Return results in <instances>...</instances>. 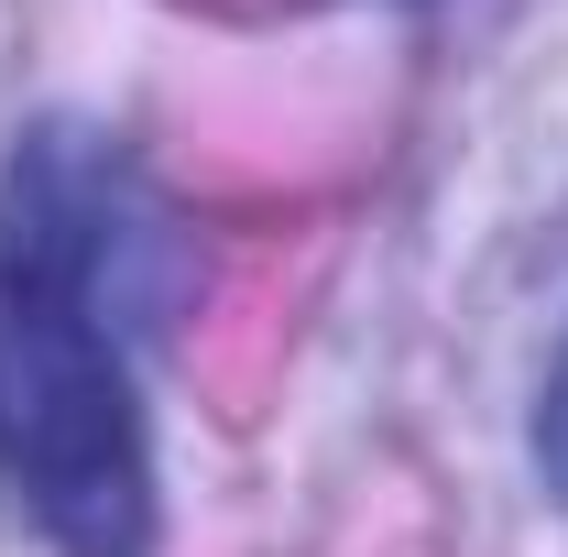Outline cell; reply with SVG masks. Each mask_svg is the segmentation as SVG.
I'll return each mask as SVG.
<instances>
[{
  "label": "cell",
  "mask_w": 568,
  "mask_h": 557,
  "mask_svg": "<svg viewBox=\"0 0 568 557\" xmlns=\"http://www.w3.org/2000/svg\"><path fill=\"white\" fill-rule=\"evenodd\" d=\"M0 482L67 557H153V437L77 263L0 241Z\"/></svg>",
  "instance_id": "cell-1"
},
{
  "label": "cell",
  "mask_w": 568,
  "mask_h": 557,
  "mask_svg": "<svg viewBox=\"0 0 568 557\" xmlns=\"http://www.w3.org/2000/svg\"><path fill=\"white\" fill-rule=\"evenodd\" d=\"M536 482L568 503V350H558V372H547V405H536Z\"/></svg>",
  "instance_id": "cell-2"
}]
</instances>
